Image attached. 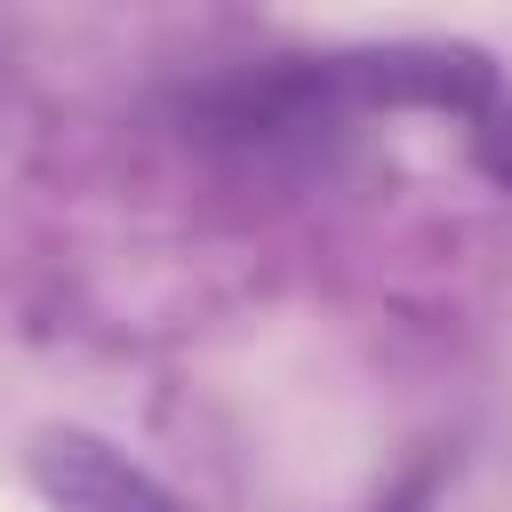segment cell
Instances as JSON below:
<instances>
[{
    "label": "cell",
    "instance_id": "1",
    "mask_svg": "<svg viewBox=\"0 0 512 512\" xmlns=\"http://www.w3.org/2000/svg\"><path fill=\"white\" fill-rule=\"evenodd\" d=\"M504 104L496 56L472 40H376V48H328V56H272L216 72L184 96V128L224 152H312L344 136L368 112H448L488 120Z\"/></svg>",
    "mask_w": 512,
    "mask_h": 512
},
{
    "label": "cell",
    "instance_id": "2",
    "mask_svg": "<svg viewBox=\"0 0 512 512\" xmlns=\"http://www.w3.org/2000/svg\"><path fill=\"white\" fill-rule=\"evenodd\" d=\"M24 480L40 488L48 512H200L192 496H176L152 464H136L120 440L88 432V424H48L24 448Z\"/></svg>",
    "mask_w": 512,
    "mask_h": 512
},
{
    "label": "cell",
    "instance_id": "3",
    "mask_svg": "<svg viewBox=\"0 0 512 512\" xmlns=\"http://www.w3.org/2000/svg\"><path fill=\"white\" fill-rule=\"evenodd\" d=\"M472 160L488 168L496 192H512V104H496L488 120H472Z\"/></svg>",
    "mask_w": 512,
    "mask_h": 512
}]
</instances>
